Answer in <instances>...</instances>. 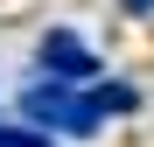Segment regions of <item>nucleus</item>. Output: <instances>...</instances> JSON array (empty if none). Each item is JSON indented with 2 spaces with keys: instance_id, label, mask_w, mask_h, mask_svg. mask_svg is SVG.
Masks as SVG:
<instances>
[{
  "instance_id": "obj_3",
  "label": "nucleus",
  "mask_w": 154,
  "mask_h": 147,
  "mask_svg": "<svg viewBox=\"0 0 154 147\" xmlns=\"http://www.w3.org/2000/svg\"><path fill=\"white\" fill-rule=\"evenodd\" d=\"M0 147H49V133H28V126H0Z\"/></svg>"
},
{
  "instance_id": "obj_1",
  "label": "nucleus",
  "mask_w": 154,
  "mask_h": 147,
  "mask_svg": "<svg viewBox=\"0 0 154 147\" xmlns=\"http://www.w3.org/2000/svg\"><path fill=\"white\" fill-rule=\"evenodd\" d=\"M42 70H49L56 84H84V77H98V56H91L77 35L49 28V35H42Z\"/></svg>"
},
{
  "instance_id": "obj_4",
  "label": "nucleus",
  "mask_w": 154,
  "mask_h": 147,
  "mask_svg": "<svg viewBox=\"0 0 154 147\" xmlns=\"http://www.w3.org/2000/svg\"><path fill=\"white\" fill-rule=\"evenodd\" d=\"M126 7H133V14H154V0H126Z\"/></svg>"
},
{
  "instance_id": "obj_2",
  "label": "nucleus",
  "mask_w": 154,
  "mask_h": 147,
  "mask_svg": "<svg viewBox=\"0 0 154 147\" xmlns=\"http://www.w3.org/2000/svg\"><path fill=\"white\" fill-rule=\"evenodd\" d=\"M70 98H77L70 84H35L21 105H28V119H42V126H56V133H63V119H70Z\"/></svg>"
}]
</instances>
